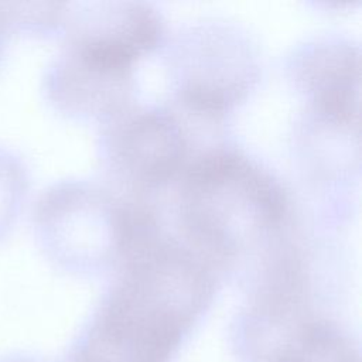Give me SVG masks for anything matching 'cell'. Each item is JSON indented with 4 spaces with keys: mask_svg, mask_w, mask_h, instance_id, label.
Masks as SVG:
<instances>
[{
    "mask_svg": "<svg viewBox=\"0 0 362 362\" xmlns=\"http://www.w3.org/2000/svg\"><path fill=\"white\" fill-rule=\"evenodd\" d=\"M1 362H38V361L31 359V358H25V356H13V358L10 356V358H7Z\"/></svg>",
    "mask_w": 362,
    "mask_h": 362,
    "instance_id": "8fae6325",
    "label": "cell"
},
{
    "mask_svg": "<svg viewBox=\"0 0 362 362\" xmlns=\"http://www.w3.org/2000/svg\"><path fill=\"white\" fill-rule=\"evenodd\" d=\"M115 270L74 362H168L209 305L218 272L164 230L134 245Z\"/></svg>",
    "mask_w": 362,
    "mask_h": 362,
    "instance_id": "6da1fadb",
    "label": "cell"
},
{
    "mask_svg": "<svg viewBox=\"0 0 362 362\" xmlns=\"http://www.w3.org/2000/svg\"><path fill=\"white\" fill-rule=\"evenodd\" d=\"M11 34L61 35L66 3H1Z\"/></svg>",
    "mask_w": 362,
    "mask_h": 362,
    "instance_id": "9c48e42d",
    "label": "cell"
},
{
    "mask_svg": "<svg viewBox=\"0 0 362 362\" xmlns=\"http://www.w3.org/2000/svg\"><path fill=\"white\" fill-rule=\"evenodd\" d=\"M89 180L68 178L41 191L31 214L44 257L75 274L116 269L133 243L160 219L143 198Z\"/></svg>",
    "mask_w": 362,
    "mask_h": 362,
    "instance_id": "3957f363",
    "label": "cell"
},
{
    "mask_svg": "<svg viewBox=\"0 0 362 362\" xmlns=\"http://www.w3.org/2000/svg\"><path fill=\"white\" fill-rule=\"evenodd\" d=\"M10 35H11V30H10V25H8V21H7L3 4L0 3V62H1V58H3V54H4V48L7 45V41H8Z\"/></svg>",
    "mask_w": 362,
    "mask_h": 362,
    "instance_id": "30bf717a",
    "label": "cell"
},
{
    "mask_svg": "<svg viewBox=\"0 0 362 362\" xmlns=\"http://www.w3.org/2000/svg\"><path fill=\"white\" fill-rule=\"evenodd\" d=\"M286 69L318 124L358 134L361 52L356 42L338 34L314 37L291 51Z\"/></svg>",
    "mask_w": 362,
    "mask_h": 362,
    "instance_id": "8992f818",
    "label": "cell"
},
{
    "mask_svg": "<svg viewBox=\"0 0 362 362\" xmlns=\"http://www.w3.org/2000/svg\"><path fill=\"white\" fill-rule=\"evenodd\" d=\"M98 151L110 180L136 198L178 180L192 158L177 113L161 105L132 103L105 122Z\"/></svg>",
    "mask_w": 362,
    "mask_h": 362,
    "instance_id": "5b68a950",
    "label": "cell"
},
{
    "mask_svg": "<svg viewBox=\"0 0 362 362\" xmlns=\"http://www.w3.org/2000/svg\"><path fill=\"white\" fill-rule=\"evenodd\" d=\"M177 181V216L185 242L216 272L247 262L257 269L290 240V192L245 150L218 144L199 151Z\"/></svg>",
    "mask_w": 362,
    "mask_h": 362,
    "instance_id": "7a4b0ae2",
    "label": "cell"
},
{
    "mask_svg": "<svg viewBox=\"0 0 362 362\" xmlns=\"http://www.w3.org/2000/svg\"><path fill=\"white\" fill-rule=\"evenodd\" d=\"M175 103L188 113L223 120L260 78L250 37L229 23H197L178 31L167 54Z\"/></svg>",
    "mask_w": 362,
    "mask_h": 362,
    "instance_id": "277c9868",
    "label": "cell"
},
{
    "mask_svg": "<svg viewBox=\"0 0 362 362\" xmlns=\"http://www.w3.org/2000/svg\"><path fill=\"white\" fill-rule=\"evenodd\" d=\"M273 362H359L349 341L329 322L305 321L284 346L274 355Z\"/></svg>",
    "mask_w": 362,
    "mask_h": 362,
    "instance_id": "52a82bcc",
    "label": "cell"
},
{
    "mask_svg": "<svg viewBox=\"0 0 362 362\" xmlns=\"http://www.w3.org/2000/svg\"><path fill=\"white\" fill-rule=\"evenodd\" d=\"M30 187L31 177L24 157L14 148L0 144V242L18 221Z\"/></svg>",
    "mask_w": 362,
    "mask_h": 362,
    "instance_id": "ba28073f",
    "label": "cell"
}]
</instances>
